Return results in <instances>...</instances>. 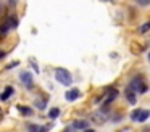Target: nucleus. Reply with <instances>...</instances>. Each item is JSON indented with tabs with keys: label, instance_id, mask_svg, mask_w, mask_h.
Wrapping results in <instances>:
<instances>
[{
	"label": "nucleus",
	"instance_id": "1",
	"mask_svg": "<svg viewBox=\"0 0 150 132\" xmlns=\"http://www.w3.org/2000/svg\"><path fill=\"white\" fill-rule=\"evenodd\" d=\"M55 79L58 80L60 84H63V85H71L73 84L71 73H69L68 69H65V68H57L55 69Z\"/></svg>",
	"mask_w": 150,
	"mask_h": 132
},
{
	"label": "nucleus",
	"instance_id": "2",
	"mask_svg": "<svg viewBox=\"0 0 150 132\" xmlns=\"http://www.w3.org/2000/svg\"><path fill=\"white\" fill-rule=\"evenodd\" d=\"M129 87H131L132 90H137V92H140V93H142V92H145V90H147V85L144 84L142 77H139V76H136L132 80H131Z\"/></svg>",
	"mask_w": 150,
	"mask_h": 132
},
{
	"label": "nucleus",
	"instance_id": "3",
	"mask_svg": "<svg viewBox=\"0 0 150 132\" xmlns=\"http://www.w3.org/2000/svg\"><path fill=\"white\" fill-rule=\"evenodd\" d=\"M91 121H92V122H95V124H103V122L107 121V116H105L103 109H102V111H95V113H92V114H91Z\"/></svg>",
	"mask_w": 150,
	"mask_h": 132
},
{
	"label": "nucleus",
	"instance_id": "4",
	"mask_svg": "<svg viewBox=\"0 0 150 132\" xmlns=\"http://www.w3.org/2000/svg\"><path fill=\"white\" fill-rule=\"evenodd\" d=\"M20 79H21V82H23L28 89H31V87H33V76H31V73L23 71V73L20 74Z\"/></svg>",
	"mask_w": 150,
	"mask_h": 132
},
{
	"label": "nucleus",
	"instance_id": "5",
	"mask_svg": "<svg viewBox=\"0 0 150 132\" xmlns=\"http://www.w3.org/2000/svg\"><path fill=\"white\" fill-rule=\"evenodd\" d=\"M65 97H66L68 102H74V100H78L79 97H81V92H79L78 89H71V90H68V92L65 93Z\"/></svg>",
	"mask_w": 150,
	"mask_h": 132
},
{
	"label": "nucleus",
	"instance_id": "6",
	"mask_svg": "<svg viewBox=\"0 0 150 132\" xmlns=\"http://www.w3.org/2000/svg\"><path fill=\"white\" fill-rule=\"evenodd\" d=\"M13 92H15V89L11 85H7L4 89V92H2V95H0V98H2V102H5V100H8L11 95H13Z\"/></svg>",
	"mask_w": 150,
	"mask_h": 132
},
{
	"label": "nucleus",
	"instance_id": "7",
	"mask_svg": "<svg viewBox=\"0 0 150 132\" xmlns=\"http://www.w3.org/2000/svg\"><path fill=\"white\" fill-rule=\"evenodd\" d=\"M118 97V90H115V89H110L108 90V95H107V98H105V102H103V105L107 106V105H110L111 102H113L115 98Z\"/></svg>",
	"mask_w": 150,
	"mask_h": 132
},
{
	"label": "nucleus",
	"instance_id": "8",
	"mask_svg": "<svg viewBox=\"0 0 150 132\" xmlns=\"http://www.w3.org/2000/svg\"><path fill=\"white\" fill-rule=\"evenodd\" d=\"M126 98H127V102H129L131 105H136L137 98H136V93H134V90L131 89V87H127V89H126Z\"/></svg>",
	"mask_w": 150,
	"mask_h": 132
},
{
	"label": "nucleus",
	"instance_id": "9",
	"mask_svg": "<svg viewBox=\"0 0 150 132\" xmlns=\"http://www.w3.org/2000/svg\"><path fill=\"white\" fill-rule=\"evenodd\" d=\"M28 131L29 132H47V127L39 126V124H29L28 126Z\"/></svg>",
	"mask_w": 150,
	"mask_h": 132
},
{
	"label": "nucleus",
	"instance_id": "10",
	"mask_svg": "<svg viewBox=\"0 0 150 132\" xmlns=\"http://www.w3.org/2000/svg\"><path fill=\"white\" fill-rule=\"evenodd\" d=\"M74 129H87L89 127V121H74L73 122Z\"/></svg>",
	"mask_w": 150,
	"mask_h": 132
},
{
	"label": "nucleus",
	"instance_id": "11",
	"mask_svg": "<svg viewBox=\"0 0 150 132\" xmlns=\"http://www.w3.org/2000/svg\"><path fill=\"white\" fill-rule=\"evenodd\" d=\"M149 116H150V111H149V109H140V114H139V119H137V122L147 121V119H149Z\"/></svg>",
	"mask_w": 150,
	"mask_h": 132
},
{
	"label": "nucleus",
	"instance_id": "12",
	"mask_svg": "<svg viewBox=\"0 0 150 132\" xmlns=\"http://www.w3.org/2000/svg\"><path fill=\"white\" fill-rule=\"evenodd\" d=\"M149 31H150V21L144 23L142 26H139V28H137V32H139V34H145V32H149Z\"/></svg>",
	"mask_w": 150,
	"mask_h": 132
},
{
	"label": "nucleus",
	"instance_id": "13",
	"mask_svg": "<svg viewBox=\"0 0 150 132\" xmlns=\"http://www.w3.org/2000/svg\"><path fill=\"white\" fill-rule=\"evenodd\" d=\"M18 109H20V113H21V114H26V116H31V114H33V109H31V108H28V106H18Z\"/></svg>",
	"mask_w": 150,
	"mask_h": 132
},
{
	"label": "nucleus",
	"instance_id": "14",
	"mask_svg": "<svg viewBox=\"0 0 150 132\" xmlns=\"http://www.w3.org/2000/svg\"><path fill=\"white\" fill-rule=\"evenodd\" d=\"M10 29H11L10 23H8V21H5L4 24H2V37H5V35H7V32L10 31Z\"/></svg>",
	"mask_w": 150,
	"mask_h": 132
},
{
	"label": "nucleus",
	"instance_id": "15",
	"mask_svg": "<svg viewBox=\"0 0 150 132\" xmlns=\"http://www.w3.org/2000/svg\"><path fill=\"white\" fill-rule=\"evenodd\" d=\"M58 116H60V109L58 108H52L49 111V118L50 119H55V118H58Z\"/></svg>",
	"mask_w": 150,
	"mask_h": 132
},
{
	"label": "nucleus",
	"instance_id": "16",
	"mask_svg": "<svg viewBox=\"0 0 150 132\" xmlns=\"http://www.w3.org/2000/svg\"><path fill=\"white\" fill-rule=\"evenodd\" d=\"M8 23H10L11 29H13V28H16V26H18V19H16V16H10V19H8Z\"/></svg>",
	"mask_w": 150,
	"mask_h": 132
},
{
	"label": "nucleus",
	"instance_id": "17",
	"mask_svg": "<svg viewBox=\"0 0 150 132\" xmlns=\"http://www.w3.org/2000/svg\"><path fill=\"white\" fill-rule=\"evenodd\" d=\"M139 114H140V109H134V111L131 113V119H132V121H137V119H139Z\"/></svg>",
	"mask_w": 150,
	"mask_h": 132
},
{
	"label": "nucleus",
	"instance_id": "18",
	"mask_svg": "<svg viewBox=\"0 0 150 132\" xmlns=\"http://www.w3.org/2000/svg\"><path fill=\"white\" fill-rule=\"evenodd\" d=\"M140 6H149L150 5V0H136Z\"/></svg>",
	"mask_w": 150,
	"mask_h": 132
},
{
	"label": "nucleus",
	"instance_id": "19",
	"mask_svg": "<svg viewBox=\"0 0 150 132\" xmlns=\"http://www.w3.org/2000/svg\"><path fill=\"white\" fill-rule=\"evenodd\" d=\"M36 105L39 106V109H44V108H45V100H40V102L37 100V102H36Z\"/></svg>",
	"mask_w": 150,
	"mask_h": 132
},
{
	"label": "nucleus",
	"instance_id": "20",
	"mask_svg": "<svg viewBox=\"0 0 150 132\" xmlns=\"http://www.w3.org/2000/svg\"><path fill=\"white\" fill-rule=\"evenodd\" d=\"M13 66H18V61H15V63H10V64H7V66H5V69H11Z\"/></svg>",
	"mask_w": 150,
	"mask_h": 132
},
{
	"label": "nucleus",
	"instance_id": "21",
	"mask_svg": "<svg viewBox=\"0 0 150 132\" xmlns=\"http://www.w3.org/2000/svg\"><path fill=\"white\" fill-rule=\"evenodd\" d=\"M86 132H95L94 129H91V131H89V129H86Z\"/></svg>",
	"mask_w": 150,
	"mask_h": 132
},
{
	"label": "nucleus",
	"instance_id": "22",
	"mask_svg": "<svg viewBox=\"0 0 150 132\" xmlns=\"http://www.w3.org/2000/svg\"><path fill=\"white\" fill-rule=\"evenodd\" d=\"M63 132H69V129H65V131H63Z\"/></svg>",
	"mask_w": 150,
	"mask_h": 132
},
{
	"label": "nucleus",
	"instance_id": "23",
	"mask_svg": "<svg viewBox=\"0 0 150 132\" xmlns=\"http://www.w3.org/2000/svg\"><path fill=\"white\" fill-rule=\"evenodd\" d=\"M149 61H150V52H149Z\"/></svg>",
	"mask_w": 150,
	"mask_h": 132
}]
</instances>
